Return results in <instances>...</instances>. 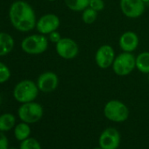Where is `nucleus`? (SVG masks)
I'll list each match as a JSON object with an SVG mask.
<instances>
[{
  "mask_svg": "<svg viewBox=\"0 0 149 149\" xmlns=\"http://www.w3.org/2000/svg\"><path fill=\"white\" fill-rule=\"evenodd\" d=\"M55 50L61 58L64 60H73L77 58L79 54V46L74 40L64 37L55 44Z\"/></svg>",
  "mask_w": 149,
  "mask_h": 149,
  "instance_id": "7",
  "label": "nucleus"
},
{
  "mask_svg": "<svg viewBox=\"0 0 149 149\" xmlns=\"http://www.w3.org/2000/svg\"><path fill=\"white\" fill-rule=\"evenodd\" d=\"M139 38L133 31H126L123 33L118 40V45L122 52L133 53L139 47Z\"/></svg>",
  "mask_w": 149,
  "mask_h": 149,
  "instance_id": "13",
  "label": "nucleus"
},
{
  "mask_svg": "<svg viewBox=\"0 0 149 149\" xmlns=\"http://www.w3.org/2000/svg\"><path fill=\"white\" fill-rule=\"evenodd\" d=\"M119 6L122 13L128 19H138L141 17L146 9L142 0H119Z\"/></svg>",
  "mask_w": 149,
  "mask_h": 149,
  "instance_id": "8",
  "label": "nucleus"
},
{
  "mask_svg": "<svg viewBox=\"0 0 149 149\" xmlns=\"http://www.w3.org/2000/svg\"><path fill=\"white\" fill-rule=\"evenodd\" d=\"M11 77L10 68L3 62L0 61V84L7 82Z\"/></svg>",
  "mask_w": 149,
  "mask_h": 149,
  "instance_id": "21",
  "label": "nucleus"
},
{
  "mask_svg": "<svg viewBox=\"0 0 149 149\" xmlns=\"http://www.w3.org/2000/svg\"><path fill=\"white\" fill-rule=\"evenodd\" d=\"M104 115L110 121L121 123L127 120L129 117V109L123 102L112 99L105 104L104 107Z\"/></svg>",
  "mask_w": 149,
  "mask_h": 149,
  "instance_id": "4",
  "label": "nucleus"
},
{
  "mask_svg": "<svg viewBox=\"0 0 149 149\" xmlns=\"http://www.w3.org/2000/svg\"><path fill=\"white\" fill-rule=\"evenodd\" d=\"M20 149H41L40 142L33 138H27L20 144Z\"/></svg>",
  "mask_w": 149,
  "mask_h": 149,
  "instance_id": "20",
  "label": "nucleus"
},
{
  "mask_svg": "<svg viewBox=\"0 0 149 149\" xmlns=\"http://www.w3.org/2000/svg\"><path fill=\"white\" fill-rule=\"evenodd\" d=\"M97 12L91 7H87L82 12V21L86 25H92L97 19Z\"/></svg>",
  "mask_w": 149,
  "mask_h": 149,
  "instance_id": "19",
  "label": "nucleus"
},
{
  "mask_svg": "<svg viewBox=\"0 0 149 149\" xmlns=\"http://www.w3.org/2000/svg\"><path fill=\"white\" fill-rule=\"evenodd\" d=\"M147 76H148V77H147V80H148V83H149V74H147Z\"/></svg>",
  "mask_w": 149,
  "mask_h": 149,
  "instance_id": "28",
  "label": "nucleus"
},
{
  "mask_svg": "<svg viewBox=\"0 0 149 149\" xmlns=\"http://www.w3.org/2000/svg\"><path fill=\"white\" fill-rule=\"evenodd\" d=\"M14 47V39L7 33H0V56L10 54Z\"/></svg>",
  "mask_w": 149,
  "mask_h": 149,
  "instance_id": "14",
  "label": "nucleus"
},
{
  "mask_svg": "<svg viewBox=\"0 0 149 149\" xmlns=\"http://www.w3.org/2000/svg\"><path fill=\"white\" fill-rule=\"evenodd\" d=\"M142 1H143V3H144L145 5L149 4V0H142Z\"/></svg>",
  "mask_w": 149,
  "mask_h": 149,
  "instance_id": "25",
  "label": "nucleus"
},
{
  "mask_svg": "<svg viewBox=\"0 0 149 149\" xmlns=\"http://www.w3.org/2000/svg\"><path fill=\"white\" fill-rule=\"evenodd\" d=\"M9 18L13 27L19 32H30L36 27L35 12L30 4L23 0H18L12 4Z\"/></svg>",
  "mask_w": 149,
  "mask_h": 149,
  "instance_id": "1",
  "label": "nucleus"
},
{
  "mask_svg": "<svg viewBox=\"0 0 149 149\" xmlns=\"http://www.w3.org/2000/svg\"><path fill=\"white\" fill-rule=\"evenodd\" d=\"M60 18L54 13H47L42 15L36 22V29L39 33L48 35L52 32L57 31L60 27Z\"/></svg>",
  "mask_w": 149,
  "mask_h": 149,
  "instance_id": "10",
  "label": "nucleus"
},
{
  "mask_svg": "<svg viewBox=\"0 0 149 149\" xmlns=\"http://www.w3.org/2000/svg\"><path fill=\"white\" fill-rule=\"evenodd\" d=\"M30 133H31V128L26 122L17 125L15 127V130H14L15 138L20 141L26 139L29 137Z\"/></svg>",
  "mask_w": 149,
  "mask_h": 149,
  "instance_id": "18",
  "label": "nucleus"
},
{
  "mask_svg": "<svg viewBox=\"0 0 149 149\" xmlns=\"http://www.w3.org/2000/svg\"><path fill=\"white\" fill-rule=\"evenodd\" d=\"M37 84L31 80H23L16 84L13 90V97L19 103H29L36 99L39 95Z\"/></svg>",
  "mask_w": 149,
  "mask_h": 149,
  "instance_id": "2",
  "label": "nucleus"
},
{
  "mask_svg": "<svg viewBox=\"0 0 149 149\" xmlns=\"http://www.w3.org/2000/svg\"><path fill=\"white\" fill-rule=\"evenodd\" d=\"M16 118L11 113H5L0 116V131L8 132L15 125Z\"/></svg>",
  "mask_w": 149,
  "mask_h": 149,
  "instance_id": "17",
  "label": "nucleus"
},
{
  "mask_svg": "<svg viewBox=\"0 0 149 149\" xmlns=\"http://www.w3.org/2000/svg\"><path fill=\"white\" fill-rule=\"evenodd\" d=\"M93 149H103V148L99 146V147H95V148H93Z\"/></svg>",
  "mask_w": 149,
  "mask_h": 149,
  "instance_id": "26",
  "label": "nucleus"
},
{
  "mask_svg": "<svg viewBox=\"0 0 149 149\" xmlns=\"http://www.w3.org/2000/svg\"><path fill=\"white\" fill-rule=\"evenodd\" d=\"M89 7L92 8L93 10H95L98 13L104 9L105 3L104 0H91L90 4H89Z\"/></svg>",
  "mask_w": 149,
  "mask_h": 149,
  "instance_id": "22",
  "label": "nucleus"
},
{
  "mask_svg": "<svg viewBox=\"0 0 149 149\" xmlns=\"http://www.w3.org/2000/svg\"><path fill=\"white\" fill-rule=\"evenodd\" d=\"M111 68L118 77L129 76L136 68V56L132 53L122 52L116 55Z\"/></svg>",
  "mask_w": 149,
  "mask_h": 149,
  "instance_id": "3",
  "label": "nucleus"
},
{
  "mask_svg": "<svg viewBox=\"0 0 149 149\" xmlns=\"http://www.w3.org/2000/svg\"><path fill=\"white\" fill-rule=\"evenodd\" d=\"M36 84L40 91L43 93H51L57 89L59 85V77L57 74L53 71H45L39 76Z\"/></svg>",
  "mask_w": 149,
  "mask_h": 149,
  "instance_id": "11",
  "label": "nucleus"
},
{
  "mask_svg": "<svg viewBox=\"0 0 149 149\" xmlns=\"http://www.w3.org/2000/svg\"><path fill=\"white\" fill-rule=\"evenodd\" d=\"M10 149H17V148H10Z\"/></svg>",
  "mask_w": 149,
  "mask_h": 149,
  "instance_id": "29",
  "label": "nucleus"
},
{
  "mask_svg": "<svg viewBox=\"0 0 149 149\" xmlns=\"http://www.w3.org/2000/svg\"><path fill=\"white\" fill-rule=\"evenodd\" d=\"M115 57V51L111 45H102L96 51L95 62L99 68L106 69L112 66Z\"/></svg>",
  "mask_w": 149,
  "mask_h": 149,
  "instance_id": "9",
  "label": "nucleus"
},
{
  "mask_svg": "<svg viewBox=\"0 0 149 149\" xmlns=\"http://www.w3.org/2000/svg\"><path fill=\"white\" fill-rule=\"evenodd\" d=\"M47 1H49V2H54V1H56V0H47Z\"/></svg>",
  "mask_w": 149,
  "mask_h": 149,
  "instance_id": "27",
  "label": "nucleus"
},
{
  "mask_svg": "<svg viewBox=\"0 0 149 149\" xmlns=\"http://www.w3.org/2000/svg\"><path fill=\"white\" fill-rule=\"evenodd\" d=\"M136 69L142 74H149V52L144 51L136 56Z\"/></svg>",
  "mask_w": 149,
  "mask_h": 149,
  "instance_id": "15",
  "label": "nucleus"
},
{
  "mask_svg": "<svg viewBox=\"0 0 149 149\" xmlns=\"http://www.w3.org/2000/svg\"><path fill=\"white\" fill-rule=\"evenodd\" d=\"M98 142L103 149H118L120 145V133L116 128H106L101 133Z\"/></svg>",
  "mask_w": 149,
  "mask_h": 149,
  "instance_id": "12",
  "label": "nucleus"
},
{
  "mask_svg": "<svg viewBox=\"0 0 149 149\" xmlns=\"http://www.w3.org/2000/svg\"><path fill=\"white\" fill-rule=\"evenodd\" d=\"M61 38L62 37L61 36V33L58 31L52 32L51 33L48 34V40L50 42H52V43H54V44H56L57 42H59Z\"/></svg>",
  "mask_w": 149,
  "mask_h": 149,
  "instance_id": "23",
  "label": "nucleus"
},
{
  "mask_svg": "<svg viewBox=\"0 0 149 149\" xmlns=\"http://www.w3.org/2000/svg\"><path fill=\"white\" fill-rule=\"evenodd\" d=\"M91 0H64L66 6L73 12H83L89 7Z\"/></svg>",
  "mask_w": 149,
  "mask_h": 149,
  "instance_id": "16",
  "label": "nucleus"
},
{
  "mask_svg": "<svg viewBox=\"0 0 149 149\" xmlns=\"http://www.w3.org/2000/svg\"><path fill=\"white\" fill-rule=\"evenodd\" d=\"M48 41V38L44 34H32L22 40L21 49L28 54H40L47 51Z\"/></svg>",
  "mask_w": 149,
  "mask_h": 149,
  "instance_id": "5",
  "label": "nucleus"
},
{
  "mask_svg": "<svg viewBox=\"0 0 149 149\" xmlns=\"http://www.w3.org/2000/svg\"><path fill=\"white\" fill-rule=\"evenodd\" d=\"M0 149H8V139L1 131H0Z\"/></svg>",
  "mask_w": 149,
  "mask_h": 149,
  "instance_id": "24",
  "label": "nucleus"
},
{
  "mask_svg": "<svg viewBox=\"0 0 149 149\" xmlns=\"http://www.w3.org/2000/svg\"><path fill=\"white\" fill-rule=\"evenodd\" d=\"M43 107L35 102L24 103L18 110L19 118L27 124H33L38 122L43 116Z\"/></svg>",
  "mask_w": 149,
  "mask_h": 149,
  "instance_id": "6",
  "label": "nucleus"
}]
</instances>
